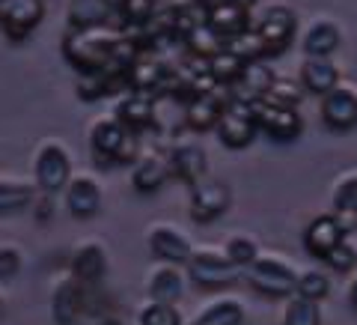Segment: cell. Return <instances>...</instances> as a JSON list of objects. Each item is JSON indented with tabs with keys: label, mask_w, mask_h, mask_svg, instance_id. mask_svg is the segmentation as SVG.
Wrapping results in <instances>:
<instances>
[{
	"label": "cell",
	"mask_w": 357,
	"mask_h": 325,
	"mask_svg": "<svg viewBox=\"0 0 357 325\" xmlns=\"http://www.w3.org/2000/svg\"><path fill=\"white\" fill-rule=\"evenodd\" d=\"M227 102H220V96L211 93H194L185 99V126L194 131H206L218 126V117Z\"/></svg>",
	"instance_id": "ffe728a7"
},
{
	"label": "cell",
	"mask_w": 357,
	"mask_h": 325,
	"mask_svg": "<svg viewBox=\"0 0 357 325\" xmlns=\"http://www.w3.org/2000/svg\"><path fill=\"white\" fill-rule=\"evenodd\" d=\"M146 242H149V254L155 257V260L170 263V266H185L194 254L188 236L178 227H173V224H155V227L149 230Z\"/></svg>",
	"instance_id": "8fae6325"
},
{
	"label": "cell",
	"mask_w": 357,
	"mask_h": 325,
	"mask_svg": "<svg viewBox=\"0 0 357 325\" xmlns=\"http://www.w3.org/2000/svg\"><path fill=\"white\" fill-rule=\"evenodd\" d=\"M223 254H227L229 263H236L241 272L248 268L256 257H259V245H256L253 236H244V233H236V236H229V242L223 245Z\"/></svg>",
	"instance_id": "836d02e7"
},
{
	"label": "cell",
	"mask_w": 357,
	"mask_h": 325,
	"mask_svg": "<svg viewBox=\"0 0 357 325\" xmlns=\"http://www.w3.org/2000/svg\"><path fill=\"white\" fill-rule=\"evenodd\" d=\"M167 176H170V164H167V159H161V155H146V159L134 161L131 182L140 194H155L167 182Z\"/></svg>",
	"instance_id": "484cf974"
},
{
	"label": "cell",
	"mask_w": 357,
	"mask_h": 325,
	"mask_svg": "<svg viewBox=\"0 0 357 325\" xmlns=\"http://www.w3.org/2000/svg\"><path fill=\"white\" fill-rule=\"evenodd\" d=\"M182 45L194 54V57L208 60L211 54H218L223 45H227V39H223L220 33L211 30V27L206 24V18H203V21H197L194 27H188V30L182 33Z\"/></svg>",
	"instance_id": "f1b7e54d"
},
{
	"label": "cell",
	"mask_w": 357,
	"mask_h": 325,
	"mask_svg": "<svg viewBox=\"0 0 357 325\" xmlns=\"http://www.w3.org/2000/svg\"><path fill=\"white\" fill-rule=\"evenodd\" d=\"M325 263L333 268V272H351V268L357 266V248L349 239H342L337 248L325 257Z\"/></svg>",
	"instance_id": "74e56055"
},
{
	"label": "cell",
	"mask_w": 357,
	"mask_h": 325,
	"mask_svg": "<svg viewBox=\"0 0 357 325\" xmlns=\"http://www.w3.org/2000/svg\"><path fill=\"white\" fill-rule=\"evenodd\" d=\"M155 13H158V0H122L119 3V15L128 30H143Z\"/></svg>",
	"instance_id": "d6a6232c"
},
{
	"label": "cell",
	"mask_w": 357,
	"mask_h": 325,
	"mask_svg": "<svg viewBox=\"0 0 357 325\" xmlns=\"http://www.w3.org/2000/svg\"><path fill=\"white\" fill-rule=\"evenodd\" d=\"M301 87L312 96H328L333 87H340V69L328 57H307L301 66Z\"/></svg>",
	"instance_id": "7402d4cb"
},
{
	"label": "cell",
	"mask_w": 357,
	"mask_h": 325,
	"mask_svg": "<svg viewBox=\"0 0 357 325\" xmlns=\"http://www.w3.org/2000/svg\"><path fill=\"white\" fill-rule=\"evenodd\" d=\"M107 272V257H105V248L98 242H89L84 248H77L75 257H72V277L81 281L84 287H93L105 277Z\"/></svg>",
	"instance_id": "44dd1931"
},
{
	"label": "cell",
	"mask_w": 357,
	"mask_h": 325,
	"mask_svg": "<svg viewBox=\"0 0 357 325\" xmlns=\"http://www.w3.org/2000/svg\"><path fill=\"white\" fill-rule=\"evenodd\" d=\"M33 179H36V188L42 194H57L69 185L72 159L63 143H57V140L42 143L36 152V161H33Z\"/></svg>",
	"instance_id": "277c9868"
},
{
	"label": "cell",
	"mask_w": 357,
	"mask_h": 325,
	"mask_svg": "<svg viewBox=\"0 0 357 325\" xmlns=\"http://www.w3.org/2000/svg\"><path fill=\"white\" fill-rule=\"evenodd\" d=\"M227 51H232L241 63H253V60H262L265 57V48H262V39L259 33H256L253 27L236 33V36H229L227 45H223Z\"/></svg>",
	"instance_id": "1f68e13d"
},
{
	"label": "cell",
	"mask_w": 357,
	"mask_h": 325,
	"mask_svg": "<svg viewBox=\"0 0 357 325\" xmlns=\"http://www.w3.org/2000/svg\"><path fill=\"white\" fill-rule=\"evenodd\" d=\"M30 200H33V188L30 185H24V182H0V215L30 206Z\"/></svg>",
	"instance_id": "8d00e7d4"
},
{
	"label": "cell",
	"mask_w": 357,
	"mask_h": 325,
	"mask_svg": "<svg viewBox=\"0 0 357 325\" xmlns=\"http://www.w3.org/2000/svg\"><path fill=\"white\" fill-rule=\"evenodd\" d=\"M185 268H188V277L203 289H223L241 277V268L236 263H229L227 254L220 251H194Z\"/></svg>",
	"instance_id": "5b68a950"
},
{
	"label": "cell",
	"mask_w": 357,
	"mask_h": 325,
	"mask_svg": "<svg viewBox=\"0 0 357 325\" xmlns=\"http://www.w3.org/2000/svg\"><path fill=\"white\" fill-rule=\"evenodd\" d=\"M331 293V277L325 272H319V268H307V272H301L295 277V296L298 298H307V301H319L328 298Z\"/></svg>",
	"instance_id": "4dcf8cb0"
},
{
	"label": "cell",
	"mask_w": 357,
	"mask_h": 325,
	"mask_svg": "<svg viewBox=\"0 0 357 325\" xmlns=\"http://www.w3.org/2000/svg\"><path fill=\"white\" fill-rule=\"evenodd\" d=\"M244 305L238 298H215L197 313L191 325H241Z\"/></svg>",
	"instance_id": "83f0119b"
},
{
	"label": "cell",
	"mask_w": 357,
	"mask_h": 325,
	"mask_svg": "<svg viewBox=\"0 0 357 325\" xmlns=\"http://www.w3.org/2000/svg\"><path fill=\"white\" fill-rule=\"evenodd\" d=\"M349 305L357 310V275L351 277V284H349Z\"/></svg>",
	"instance_id": "60d3db41"
},
{
	"label": "cell",
	"mask_w": 357,
	"mask_h": 325,
	"mask_svg": "<svg viewBox=\"0 0 357 325\" xmlns=\"http://www.w3.org/2000/svg\"><path fill=\"white\" fill-rule=\"evenodd\" d=\"M253 117H256V129L265 131L268 138L277 140V143H292V140H298L301 129H304V122H301L298 110L292 105L274 102V99H259V102L253 105Z\"/></svg>",
	"instance_id": "8992f818"
},
{
	"label": "cell",
	"mask_w": 357,
	"mask_h": 325,
	"mask_svg": "<svg viewBox=\"0 0 357 325\" xmlns=\"http://www.w3.org/2000/svg\"><path fill=\"white\" fill-rule=\"evenodd\" d=\"M241 277L248 281L256 293L268 298H292L295 296V277L298 272L280 257H256V260L244 268Z\"/></svg>",
	"instance_id": "3957f363"
},
{
	"label": "cell",
	"mask_w": 357,
	"mask_h": 325,
	"mask_svg": "<svg viewBox=\"0 0 357 325\" xmlns=\"http://www.w3.org/2000/svg\"><path fill=\"white\" fill-rule=\"evenodd\" d=\"M86 310V287L81 281H63L51 296V317L57 325H75Z\"/></svg>",
	"instance_id": "9a60e30c"
},
{
	"label": "cell",
	"mask_w": 357,
	"mask_h": 325,
	"mask_svg": "<svg viewBox=\"0 0 357 325\" xmlns=\"http://www.w3.org/2000/svg\"><path fill=\"white\" fill-rule=\"evenodd\" d=\"M149 298L152 301H164V305H176L185 296V275L178 272V266L161 263L155 272L149 275Z\"/></svg>",
	"instance_id": "603a6c76"
},
{
	"label": "cell",
	"mask_w": 357,
	"mask_h": 325,
	"mask_svg": "<svg viewBox=\"0 0 357 325\" xmlns=\"http://www.w3.org/2000/svg\"><path fill=\"white\" fill-rule=\"evenodd\" d=\"M119 36H122V30H114L110 24L69 27V33L63 39V54L81 75L102 72V69H110V54H114V45L119 42Z\"/></svg>",
	"instance_id": "6da1fadb"
},
{
	"label": "cell",
	"mask_w": 357,
	"mask_h": 325,
	"mask_svg": "<svg viewBox=\"0 0 357 325\" xmlns=\"http://www.w3.org/2000/svg\"><path fill=\"white\" fill-rule=\"evenodd\" d=\"M119 9L110 0H69V27H105Z\"/></svg>",
	"instance_id": "cb8c5ba5"
},
{
	"label": "cell",
	"mask_w": 357,
	"mask_h": 325,
	"mask_svg": "<svg viewBox=\"0 0 357 325\" xmlns=\"http://www.w3.org/2000/svg\"><path fill=\"white\" fill-rule=\"evenodd\" d=\"M253 30L262 39L265 57H274V54H283L292 45L298 33V15L289 6H268L259 15V21L253 24Z\"/></svg>",
	"instance_id": "52a82bcc"
},
{
	"label": "cell",
	"mask_w": 357,
	"mask_h": 325,
	"mask_svg": "<svg viewBox=\"0 0 357 325\" xmlns=\"http://www.w3.org/2000/svg\"><path fill=\"white\" fill-rule=\"evenodd\" d=\"M333 218L337 224L345 230V236H349L351 230H357V173L345 176L342 182L333 188Z\"/></svg>",
	"instance_id": "d4e9b609"
},
{
	"label": "cell",
	"mask_w": 357,
	"mask_h": 325,
	"mask_svg": "<svg viewBox=\"0 0 357 325\" xmlns=\"http://www.w3.org/2000/svg\"><path fill=\"white\" fill-rule=\"evenodd\" d=\"M345 239V230L337 224V218L333 215H319V218H312L307 224V230H304V248L307 254L312 257H319V260H325V257L337 248V245Z\"/></svg>",
	"instance_id": "ac0fdd59"
},
{
	"label": "cell",
	"mask_w": 357,
	"mask_h": 325,
	"mask_svg": "<svg viewBox=\"0 0 357 325\" xmlns=\"http://www.w3.org/2000/svg\"><path fill=\"white\" fill-rule=\"evenodd\" d=\"M140 325H182V317H178L176 305H164V301H146L137 313Z\"/></svg>",
	"instance_id": "d590c367"
},
{
	"label": "cell",
	"mask_w": 357,
	"mask_h": 325,
	"mask_svg": "<svg viewBox=\"0 0 357 325\" xmlns=\"http://www.w3.org/2000/svg\"><path fill=\"white\" fill-rule=\"evenodd\" d=\"M21 272V254L9 245H0V281H13Z\"/></svg>",
	"instance_id": "f35d334b"
},
{
	"label": "cell",
	"mask_w": 357,
	"mask_h": 325,
	"mask_svg": "<svg viewBox=\"0 0 357 325\" xmlns=\"http://www.w3.org/2000/svg\"><path fill=\"white\" fill-rule=\"evenodd\" d=\"M283 325H321V310H319L316 301L292 296V301L286 305Z\"/></svg>",
	"instance_id": "e575fe53"
},
{
	"label": "cell",
	"mask_w": 357,
	"mask_h": 325,
	"mask_svg": "<svg viewBox=\"0 0 357 325\" xmlns=\"http://www.w3.org/2000/svg\"><path fill=\"white\" fill-rule=\"evenodd\" d=\"M45 15L42 0H0V30L13 42L27 39Z\"/></svg>",
	"instance_id": "30bf717a"
},
{
	"label": "cell",
	"mask_w": 357,
	"mask_h": 325,
	"mask_svg": "<svg viewBox=\"0 0 357 325\" xmlns=\"http://www.w3.org/2000/svg\"><path fill=\"white\" fill-rule=\"evenodd\" d=\"M89 152H93V161L102 167L131 164L137 161V131L122 126L116 117L98 120L89 131Z\"/></svg>",
	"instance_id": "7a4b0ae2"
},
{
	"label": "cell",
	"mask_w": 357,
	"mask_h": 325,
	"mask_svg": "<svg viewBox=\"0 0 357 325\" xmlns=\"http://www.w3.org/2000/svg\"><path fill=\"white\" fill-rule=\"evenodd\" d=\"M232 203V192L227 182H220V179H199V182L191 185V203H188V209H191V218L197 224H208L220 218L223 212L229 209Z\"/></svg>",
	"instance_id": "9c48e42d"
},
{
	"label": "cell",
	"mask_w": 357,
	"mask_h": 325,
	"mask_svg": "<svg viewBox=\"0 0 357 325\" xmlns=\"http://www.w3.org/2000/svg\"><path fill=\"white\" fill-rule=\"evenodd\" d=\"M167 164H170V173L178 176L182 182L194 185L199 182V179L206 176V167H208V159H206V150L199 147V143H176V147L170 150V159H167Z\"/></svg>",
	"instance_id": "e0dca14e"
},
{
	"label": "cell",
	"mask_w": 357,
	"mask_h": 325,
	"mask_svg": "<svg viewBox=\"0 0 357 325\" xmlns=\"http://www.w3.org/2000/svg\"><path fill=\"white\" fill-rule=\"evenodd\" d=\"M218 138L223 147L229 150H244L248 143L256 138V117H253V105L238 102V99H229L223 105L220 117H218Z\"/></svg>",
	"instance_id": "ba28073f"
},
{
	"label": "cell",
	"mask_w": 357,
	"mask_h": 325,
	"mask_svg": "<svg viewBox=\"0 0 357 325\" xmlns=\"http://www.w3.org/2000/svg\"><path fill=\"white\" fill-rule=\"evenodd\" d=\"M301 89L304 87H298L292 81H274L271 84V93H268L265 99H274V102H283V105H298V99H301Z\"/></svg>",
	"instance_id": "ab89813d"
},
{
	"label": "cell",
	"mask_w": 357,
	"mask_h": 325,
	"mask_svg": "<svg viewBox=\"0 0 357 325\" xmlns=\"http://www.w3.org/2000/svg\"><path fill=\"white\" fill-rule=\"evenodd\" d=\"M155 102H158V96L131 89V93L116 105V120L122 126H128L131 131L149 129V126H155Z\"/></svg>",
	"instance_id": "d6986e66"
},
{
	"label": "cell",
	"mask_w": 357,
	"mask_h": 325,
	"mask_svg": "<svg viewBox=\"0 0 357 325\" xmlns=\"http://www.w3.org/2000/svg\"><path fill=\"white\" fill-rule=\"evenodd\" d=\"M321 120L333 131H349L357 126V96L349 87H333L321 96Z\"/></svg>",
	"instance_id": "4fadbf2b"
},
{
	"label": "cell",
	"mask_w": 357,
	"mask_h": 325,
	"mask_svg": "<svg viewBox=\"0 0 357 325\" xmlns=\"http://www.w3.org/2000/svg\"><path fill=\"white\" fill-rule=\"evenodd\" d=\"M206 24L223 39L250 27V9L236 0H206Z\"/></svg>",
	"instance_id": "7c38bea8"
},
{
	"label": "cell",
	"mask_w": 357,
	"mask_h": 325,
	"mask_svg": "<svg viewBox=\"0 0 357 325\" xmlns=\"http://www.w3.org/2000/svg\"><path fill=\"white\" fill-rule=\"evenodd\" d=\"M63 203L75 218H93L102 209V185L89 176H75L63 188Z\"/></svg>",
	"instance_id": "5bb4252c"
},
{
	"label": "cell",
	"mask_w": 357,
	"mask_h": 325,
	"mask_svg": "<svg viewBox=\"0 0 357 325\" xmlns=\"http://www.w3.org/2000/svg\"><path fill=\"white\" fill-rule=\"evenodd\" d=\"M340 27L333 21H316L307 33H304V54L307 57H331L340 48Z\"/></svg>",
	"instance_id": "4316f807"
},
{
	"label": "cell",
	"mask_w": 357,
	"mask_h": 325,
	"mask_svg": "<svg viewBox=\"0 0 357 325\" xmlns=\"http://www.w3.org/2000/svg\"><path fill=\"white\" fill-rule=\"evenodd\" d=\"M236 3H241V6H248V9H250V6L256 3V0H236Z\"/></svg>",
	"instance_id": "b9f144b4"
},
{
	"label": "cell",
	"mask_w": 357,
	"mask_h": 325,
	"mask_svg": "<svg viewBox=\"0 0 357 325\" xmlns=\"http://www.w3.org/2000/svg\"><path fill=\"white\" fill-rule=\"evenodd\" d=\"M110 3H114V6H116V9H119V3H122V0H110Z\"/></svg>",
	"instance_id": "7bdbcfd3"
},
{
	"label": "cell",
	"mask_w": 357,
	"mask_h": 325,
	"mask_svg": "<svg viewBox=\"0 0 357 325\" xmlns=\"http://www.w3.org/2000/svg\"><path fill=\"white\" fill-rule=\"evenodd\" d=\"M277 81L274 78V69L268 66L265 60H253V63H244V69L236 81V96L238 102H248V105H256L259 99H265L271 93V84Z\"/></svg>",
	"instance_id": "2e32d148"
},
{
	"label": "cell",
	"mask_w": 357,
	"mask_h": 325,
	"mask_svg": "<svg viewBox=\"0 0 357 325\" xmlns=\"http://www.w3.org/2000/svg\"><path fill=\"white\" fill-rule=\"evenodd\" d=\"M241 69H244V63L232 51H227V48H220L218 54H211L208 60H203V72L215 84H236Z\"/></svg>",
	"instance_id": "f546056e"
}]
</instances>
